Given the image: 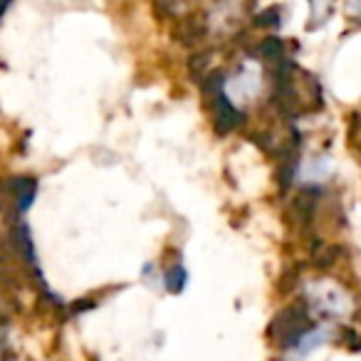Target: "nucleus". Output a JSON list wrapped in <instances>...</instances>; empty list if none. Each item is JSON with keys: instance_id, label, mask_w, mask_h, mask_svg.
Here are the masks:
<instances>
[{"instance_id": "f03ea898", "label": "nucleus", "mask_w": 361, "mask_h": 361, "mask_svg": "<svg viewBox=\"0 0 361 361\" xmlns=\"http://www.w3.org/2000/svg\"><path fill=\"white\" fill-rule=\"evenodd\" d=\"M37 196V180L30 176H16V178L3 183V198L13 203L16 213L30 211V206L35 203Z\"/></svg>"}, {"instance_id": "0eeeda50", "label": "nucleus", "mask_w": 361, "mask_h": 361, "mask_svg": "<svg viewBox=\"0 0 361 361\" xmlns=\"http://www.w3.org/2000/svg\"><path fill=\"white\" fill-rule=\"evenodd\" d=\"M0 361H23V359H18V356H11V354H6V356H0Z\"/></svg>"}, {"instance_id": "423d86ee", "label": "nucleus", "mask_w": 361, "mask_h": 361, "mask_svg": "<svg viewBox=\"0 0 361 361\" xmlns=\"http://www.w3.org/2000/svg\"><path fill=\"white\" fill-rule=\"evenodd\" d=\"M11 3H13V0H0V18L6 16V11L11 8Z\"/></svg>"}, {"instance_id": "7ed1b4c3", "label": "nucleus", "mask_w": 361, "mask_h": 361, "mask_svg": "<svg viewBox=\"0 0 361 361\" xmlns=\"http://www.w3.org/2000/svg\"><path fill=\"white\" fill-rule=\"evenodd\" d=\"M226 90H231L235 97H250L260 90V77H257L255 70L245 67V70H240L238 75L226 77Z\"/></svg>"}, {"instance_id": "20e7f679", "label": "nucleus", "mask_w": 361, "mask_h": 361, "mask_svg": "<svg viewBox=\"0 0 361 361\" xmlns=\"http://www.w3.org/2000/svg\"><path fill=\"white\" fill-rule=\"evenodd\" d=\"M331 171V161L326 156H314V159L305 161L300 166V178L305 183H314V180H324Z\"/></svg>"}, {"instance_id": "39448f33", "label": "nucleus", "mask_w": 361, "mask_h": 361, "mask_svg": "<svg viewBox=\"0 0 361 361\" xmlns=\"http://www.w3.org/2000/svg\"><path fill=\"white\" fill-rule=\"evenodd\" d=\"M164 287L171 292V295H180V292L186 290V282H188V272L186 267L180 265V262H176V265H171L169 270L164 272Z\"/></svg>"}, {"instance_id": "f257e3e1", "label": "nucleus", "mask_w": 361, "mask_h": 361, "mask_svg": "<svg viewBox=\"0 0 361 361\" xmlns=\"http://www.w3.org/2000/svg\"><path fill=\"white\" fill-rule=\"evenodd\" d=\"M310 300V307L319 314H331V317H339L349 310V300L341 290L329 285H314L307 295Z\"/></svg>"}]
</instances>
